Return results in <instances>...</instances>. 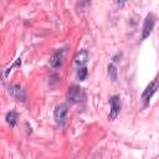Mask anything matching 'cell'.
<instances>
[{"instance_id":"6da1fadb","label":"cell","mask_w":159,"mask_h":159,"mask_svg":"<svg viewBox=\"0 0 159 159\" xmlns=\"http://www.w3.org/2000/svg\"><path fill=\"white\" fill-rule=\"evenodd\" d=\"M84 98H86V93L82 87L73 84L68 88V101L73 103H78V102L84 101Z\"/></svg>"},{"instance_id":"7a4b0ae2","label":"cell","mask_w":159,"mask_h":159,"mask_svg":"<svg viewBox=\"0 0 159 159\" xmlns=\"http://www.w3.org/2000/svg\"><path fill=\"white\" fill-rule=\"evenodd\" d=\"M65 53H66V48H57L53 51V53L50 57V66L55 70L61 68L63 60H65Z\"/></svg>"},{"instance_id":"3957f363","label":"cell","mask_w":159,"mask_h":159,"mask_svg":"<svg viewBox=\"0 0 159 159\" xmlns=\"http://www.w3.org/2000/svg\"><path fill=\"white\" fill-rule=\"evenodd\" d=\"M154 25H155V16H154V14H148L145 20H144V22H143V27H142V40L147 39L150 35Z\"/></svg>"},{"instance_id":"277c9868","label":"cell","mask_w":159,"mask_h":159,"mask_svg":"<svg viewBox=\"0 0 159 159\" xmlns=\"http://www.w3.org/2000/svg\"><path fill=\"white\" fill-rule=\"evenodd\" d=\"M67 113H68V107L67 104H60L56 107L55 112H53V118L56 120V123L58 125H63L67 118Z\"/></svg>"},{"instance_id":"5b68a950","label":"cell","mask_w":159,"mask_h":159,"mask_svg":"<svg viewBox=\"0 0 159 159\" xmlns=\"http://www.w3.org/2000/svg\"><path fill=\"white\" fill-rule=\"evenodd\" d=\"M109 104H111V111H109V119L113 120L117 118L119 111H120V98L119 96H112L109 98Z\"/></svg>"},{"instance_id":"8992f818","label":"cell","mask_w":159,"mask_h":159,"mask_svg":"<svg viewBox=\"0 0 159 159\" xmlns=\"http://www.w3.org/2000/svg\"><path fill=\"white\" fill-rule=\"evenodd\" d=\"M158 88H159V81H158V80L152 81V82L145 87V89H144V92H143V94H142V99H143L144 102H148V101L153 97V94L157 92Z\"/></svg>"},{"instance_id":"52a82bcc","label":"cell","mask_w":159,"mask_h":159,"mask_svg":"<svg viewBox=\"0 0 159 159\" xmlns=\"http://www.w3.org/2000/svg\"><path fill=\"white\" fill-rule=\"evenodd\" d=\"M9 92H10L11 96H12L15 99H17V101H25V98H26L25 91H24V88H22L20 84H14V86H11V87L9 88Z\"/></svg>"},{"instance_id":"ba28073f","label":"cell","mask_w":159,"mask_h":159,"mask_svg":"<svg viewBox=\"0 0 159 159\" xmlns=\"http://www.w3.org/2000/svg\"><path fill=\"white\" fill-rule=\"evenodd\" d=\"M75 65L77 66V67H82V66H84L86 63H87V61H88V52L86 51V50H82V51H80L76 56H75Z\"/></svg>"},{"instance_id":"9c48e42d","label":"cell","mask_w":159,"mask_h":159,"mask_svg":"<svg viewBox=\"0 0 159 159\" xmlns=\"http://www.w3.org/2000/svg\"><path fill=\"white\" fill-rule=\"evenodd\" d=\"M17 118H19V116H17V113H16V112H14V111H10V112L6 114V117H5L6 123H7L10 127H14V125L16 124Z\"/></svg>"},{"instance_id":"30bf717a","label":"cell","mask_w":159,"mask_h":159,"mask_svg":"<svg viewBox=\"0 0 159 159\" xmlns=\"http://www.w3.org/2000/svg\"><path fill=\"white\" fill-rule=\"evenodd\" d=\"M87 76H88V70H87V67H86V66L78 67V70H77V78H78L80 81H84V80L87 78Z\"/></svg>"},{"instance_id":"8fae6325","label":"cell","mask_w":159,"mask_h":159,"mask_svg":"<svg viewBox=\"0 0 159 159\" xmlns=\"http://www.w3.org/2000/svg\"><path fill=\"white\" fill-rule=\"evenodd\" d=\"M108 75H109V78L112 81H116L117 80V68H116V66L113 63H111L108 66Z\"/></svg>"},{"instance_id":"7c38bea8","label":"cell","mask_w":159,"mask_h":159,"mask_svg":"<svg viewBox=\"0 0 159 159\" xmlns=\"http://www.w3.org/2000/svg\"><path fill=\"white\" fill-rule=\"evenodd\" d=\"M19 66H21V57H19V58H17V60H16V61L10 66V67H7V68L4 71V75H2V76H4V77H6V76H7V73H9L14 67H19Z\"/></svg>"},{"instance_id":"4fadbf2b","label":"cell","mask_w":159,"mask_h":159,"mask_svg":"<svg viewBox=\"0 0 159 159\" xmlns=\"http://www.w3.org/2000/svg\"><path fill=\"white\" fill-rule=\"evenodd\" d=\"M127 1H128V0H116V4L119 5V6H122V5H124Z\"/></svg>"},{"instance_id":"5bb4252c","label":"cell","mask_w":159,"mask_h":159,"mask_svg":"<svg viewBox=\"0 0 159 159\" xmlns=\"http://www.w3.org/2000/svg\"><path fill=\"white\" fill-rule=\"evenodd\" d=\"M91 2V0H80V4L82 5V6H86V5H88Z\"/></svg>"}]
</instances>
